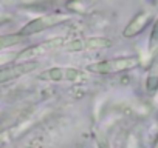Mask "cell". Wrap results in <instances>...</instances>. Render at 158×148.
Returning <instances> with one entry per match:
<instances>
[{"instance_id": "obj_3", "label": "cell", "mask_w": 158, "mask_h": 148, "mask_svg": "<svg viewBox=\"0 0 158 148\" xmlns=\"http://www.w3.org/2000/svg\"><path fill=\"white\" fill-rule=\"evenodd\" d=\"M39 80L48 82H79L85 79V74L76 68H65V66H54L48 68L37 76Z\"/></svg>"}, {"instance_id": "obj_4", "label": "cell", "mask_w": 158, "mask_h": 148, "mask_svg": "<svg viewBox=\"0 0 158 148\" xmlns=\"http://www.w3.org/2000/svg\"><path fill=\"white\" fill-rule=\"evenodd\" d=\"M112 46V40L109 37H84L76 39L65 45L67 51L81 53V51H93V49H106Z\"/></svg>"}, {"instance_id": "obj_5", "label": "cell", "mask_w": 158, "mask_h": 148, "mask_svg": "<svg viewBox=\"0 0 158 148\" xmlns=\"http://www.w3.org/2000/svg\"><path fill=\"white\" fill-rule=\"evenodd\" d=\"M37 65H39L37 62L25 60V62L11 65V66L0 68V84H5V82H10V80H14V79H17V77L25 76V74L34 71V69L37 68Z\"/></svg>"}, {"instance_id": "obj_9", "label": "cell", "mask_w": 158, "mask_h": 148, "mask_svg": "<svg viewBox=\"0 0 158 148\" xmlns=\"http://www.w3.org/2000/svg\"><path fill=\"white\" fill-rule=\"evenodd\" d=\"M23 40V37L17 33V34H5V36H0V51L10 48V46H16Z\"/></svg>"}, {"instance_id": "obj_1", "label": "cell", "mask_w": 158, "mask_h": 148, "mask_svg": "<svg viewBox=\"0 0 158 148\" xmlns=\"http://www.w3.org/2000/svg\"><path fill=\"white\" fill-rule=\"evenodd\" d=\"M138 59L133 56H126V57H116V59H109L102 62H95L87 66V71L93 74H116V72H124L132 68L138 66Z\"/></svg>"}, {"instance_id": "obj_2", "label": "cell", "mask_w": 158, "mask_h": 148, "mask_svg": "<svg viewBox=\"0 0 158 148\" xmlns=\"http://www.w3.org/2000/svg\"><path fill=\"white\" fill-rule=\"evenodd\" d=\"M68 19H70V16H67V14H47V16H40V17L28 22L27 25H23L20 28L19 34L22 37H30V36L42 33L45 29H50L53 26H57V25L67 22Z\"/></svg>"}, {"instance_id": "obj_10", "label": "cell", "mask_w": 158, "mask_h": 148, "mask_svg": "<svg viewBox=\"0 0 158 148\" xmlns=\"http://www.w3.org/2000/svg\"><path fill=\"white\" fill-rule=\"evenodd\" d=\"M149 49L152 53H155L158 49V17L152 26V33H150V37H149Z\"/></svg>"}, {"instance_id": "obj_7", "label": "cell", "mask_w": 158, "mask_h": 148, "mask_svg": "<svg viewBox=\"0 0 158 148\" xmlns=\"http://www.w3.org/2000/svg\"><path fill=\"white\" fill-rule=\"evenodd\" d=\"M62 42H64L62 39H51V40H48V42L39 43V45L31 46V48H28L27 51L20 53V54H19V59L30 60V59H31V57H34V56H40V54H44V53H47V51L57 49L59 46H62Z\"/></svg>"}, {"instance_id": "obj_8", "label": "cell", "mask_w": 158, "mask_h": 148, "mask_svg": "<svg viewBox=\"0 0 158 148\" xmlns=\"http://www.w3.org/2000/svg\"><path fill=\"white\" fill-rule=\"evenodd\" d=\"M146 91L149 94H155L158 91V49L155 51L149 66L147 79H146Z\"/></svg>"}, {"instance_id": "obj_6", "label": "cell", "mask_w": 158, "mask_h": 148, "mask_svg": "<svg viewBox=\"0 0 158 148\" xmlns=\"http://www.w3.org/2000/svg\"><path fill=\"white\" fill-rule=\"evenodd\" d=\"M152 19H153V13H150V11H141V13H138V14L129 22V25L124 28L123 37H126V39L136 37L138 34H141V33L146 29L147 25H150Z\"/></svg>"}, {"instance_id": "obj_11", "label": "cell", "mask_w": 158, "mask_h": 148, "mask_svg": "<svg viewBox=\"0 0 158 148\" xmlns=\"http://www.w3.org/2000/svg\"><path fill=\"white\" fill-rule=\"evenodd\" d=\"M96 142H98V146L99 148H110V143H109L107 137L102 133H98L96 134Z\"/></svg>"}]
</instances>
